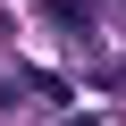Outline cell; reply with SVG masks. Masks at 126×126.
I'll return each instance as SVG.
<instances>
[{
    "label": "cell",
    "instance_id": "cell-1",
    "mask_svg": "<svg viewBox=\"0 0 126 126\" xmlns=\"http://www.w3.org/2000/svg\"><path fill=\"white\" fill-rule=\"evenodd\" d=\"M50 17L67 25V34H93V9H84V0H50Z\"/></svg>",
    "mask_w": 126,
    "mask_h": 126
},
{
    "label": "cell",
    "instance_id": "cell-2",
    "mask_svg": "<svg viewBox=\"0 0 126 126\" xmlns=\"http://www.w3.org/2000/svg\"><path fill=\"white\" fill-rule=\"evenodd\" d=\"M76 126H93V118H76Z\"/></svg>",
    "mask_w": 126,
    "mask_h": 126
}]
</instances>
